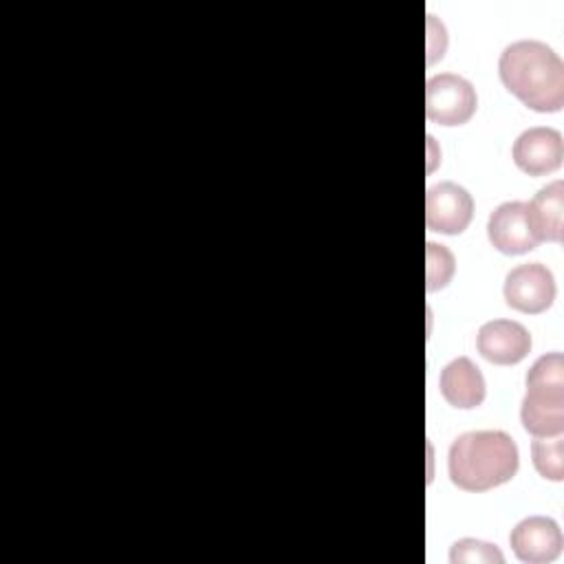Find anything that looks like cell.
<instances>
[{
  "label": "cell",
  "instance_id": "cell-1",
  "mask_svg": "<svg viewBox=\"0 0 564 564\" xmlns=\"http://www.w3.org/2000/svg\"><path fill=\"white\" fill-rule=\"evenodd\" d=\"M498 75L505 88L535 112H560L564 106V64L540 40H518L500 53Z\"/></svg>",
  "mask_w": 564,
  "mask_h": 564
},
{
  "label": "cell",
  "instance_id": "cell-2",
  "mask_svg": "<svg viewBox=\"0 0 564 564\" xmlns=\"http://www.w3.org/2000/svg\"><path fill=\"white\" fill-rule=\"evenodd\" d=\"M520 458L516 441L502 430L460 434L447 454L449 480L463 491H489L509 482Z\"/></svg>",
  "mask_w": 564,
  "mask_h": 564
},
{
  "label": "cell",
  "instance_id": "cell-3",
  "mask_svg": "<svg viewBox=\"0 0 564 564\" xmlns=\"http://www.w3.org/2000/svg\"><path fill=\"white\" fill-rule=\"evenodd\" d=\"M522 425L535 438L564 432V357L546 352L527 372V394L520 408Z\"/></svg>",
  "mask_w": 564,
  "mask_h": 564
},
{
  "label": "cell",
  "instance_id": "cell-4",
  "mask_svg": "<svg viewBox=\"0 0 564 564\" xmlns=\"http://www.w3.org/2000/svg\"><path fill=\"white\" fill-rule=\"evenodd\" d=\"M478 108L474 86L454 73H438L425 84V115L438 126H463Z\"/></svg>",
  "mask_w": 564,
  "mask_h": 564
},
{
  "label": "cell",
  "instance_id": "cell-5",
  "mask_svg": "<svg viewBox=\"0 0 564 564\" xmlns=\"http://www.w3.org/2000/svg\"><path fill=\"white\" fill-rule=\"evenodd\" d=\"M474 216V198L471 194L454 183L443 181L432 185L425 194V225L434 234L456 236L463 234Z\"/></svg>",
  "mask_w": 564,
  "mask_h": 564
},
{
  "label": "cell",
  "instance_id": "cell-6",
  "mask_svg": "<svg viewBox=\"0 0 564 564\" xmlns=\"http://www.w3.org/2000/svg\"><path fill=\"white\" fill-rule=\"evenodd\" d=\"M505 302L520 313H544L555 300L553 273L540 262H527L511 269L505 278Z\"/></svg>",
  "mask_w": 564,
  "mask_h": 564
},
{
  "label": "cell",
  "instance_id": "cell-7",
  "mask_svg": "<svg viewBox=\"0 0 564 564\" xmlns=\"http://www.w3.org/2000/svg\"><path fill=\"white\" fill-rule=\"evenodd\" d=\"M513 163L529 176L555 172L564 159V141L555 128L535 126L518 134L511 148Z\"/></svg>",
  "mask_w": 564,
  "mask_h": 564
},
{
  "label": "cell",
  "instance_id": "cell-8",
  "mask_svg": "<svg viewBox=\"0 0 564 564\" xmlns=\"http://www.w3.org/2000/svg\"><path fill=\"white\" fill-rule=\"evenodd\" d=\"M509 544L520 562L546 564L562 553V531L553 518L529 516L511 529Z\"/></svg>",
  "mask_w": 564,
  "mask_h": 564
},
{
  "label": "cell",
  "instance_id": "cell-9",
  "mask_svg": "<svg viewBox=\"0 0 564 564\" xmlns=\"http://www.w3.org/2000/svg\"><path fill=\"white\" fill-rule=\"evenodd\" d=\"M476 348L489 364L513 366L529 355L531 335L520 322L491 319L478 328Z\"/></svg>",
  "mask_w": 564,
  "mask_h": 564
},
{
  "label": "cell",
  "instance_id": "cell-10",
  "mask_svg": "<svg viewBox=\"0 0 564 564\" xmlns=\"http://www.w3.org/2000/svg\"><path fill=\"white\" fill-rule=\"evenodd\" d=\"M487 238L491 247L505 256H522L540 245L527 223L524 203L520 200H507L489 214Z\"/></svg>",
  "mask_w": 564,
  "mask_h": 564
},
{
  "label": "cell",
  "instance_id": "cell-11",
  "mask_svg": "<svg viewBox=\"0 0 564 564\" xmlns=\"http://www.w3.org/2000/svg\"><path fill=\"white\" fill-rule=\"evenodd\" d=\"M438 390L443 399L458 410L478 408L487 394L485 377L469 357H456L441 370Z\"/></svg>",
  "mask_w": 564,
  "mask_h": 564
},
{
  "label": "cell",
  "instance_id": "cell-12",
  "mask_svg": "<svg viewBox=\"0 0 564 564\" xmlns=\"http://www.w3.org/2000/svg\"><path fill=\"white\" fill-rule=\"evenodd\" d=\"M527 223L533 236L542 242H562L564 238V181H553L538 189V194L524 203Z\"/></svg>",
  "mask_w": 564,
  "mask_h": 564
},
{
  "label": "cell",
  "instance_id": "cell-13",
  "mask_svg": "<svg viewBox=\"0 0 564 564\" xmlns=\"http://www.w3.org/2000/svg\"><path fill=\"white\" fill-rule=\"evenodd\" d=\"M562 449H564L562 434L551 436V438H535L531 443V458H533V465H535V469L542 478L553 480V482H562V478H564Z\"/></svg>",
  "mask_w": 564,
  "mask_h": 564
},
{
  "label": "cell",
  "instance_id": "cell-14",
  "mask_svg": "<svg viewBox=\"0 0 564 564\" xmlns=\"http://www.w3.org/2000/svg\"><path fill=\"white\" fill-rule=\"evenodd\" d=\"M425 258H427V267H425V286L427 291H438L445 289L456 271V260L454 253L445 247V245H436V242H427L425 249Z\"/></svg>",
  "mask_w": 564,
  "mask_h": 564
},
{
  "label": "cell",
  "instance_id": "cell-15",
  "mask_svg": "<svg viewBox=\"0 0 564 564\" xmlns=\"http://www.w3.org/2000/svg\"><path fill=\"white\" fill-rule=\"evenodd\" d=\"M449 562L452 564H502L505 555L496 544H489L476 538H463L452 544Z\"/></svg>",
  "mask_w": 564,
  "mask_h": 564
}]
</instances>
